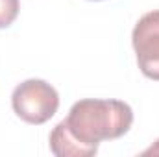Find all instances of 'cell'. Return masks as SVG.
Segmentation results:
<instances>
[{"label": "cell", "mask_w": 159, "mask_h": 157, "mask_svg": "<svg viewBox=\"0 0 159 157\" xmlns=\"http://www.w3.org/2000/svg\"><path fill=\"white\" fill-rule=\"evenodd\" d=\"M133 124V111L122 100L85 98L50 133V150L57 157H91L102 141L120 139Z\"/></svg>", "instance_id": "1"}, {"label": "cell", "mask_w": 159, "mask_h": 157, "mask_svg": "<svg viewBox=\"0 0 159 157\" xmlns=\"http://www.w3.org/2000/svg\"><path fill=\"white\" fill-rule=\"evenodd\" d=\"M11 105L20 120L39 126L56 115L59 107V94L44 79H26L15 87Z\"/></svg>", "instance_id": "2"}, {"label": "cell", "mask_w": 159, "mask_h": 157, "mask_svg": "<svg viewBox=\"0 0 159 157\" xmlns=\"http://www.w3.org/2000/svg\"><path fill=\"white\" fill-rule=\"evenodd\" d=\"M133 50L141 72L159 81V9L143 15L131 34Z\"/></svg>", "instance_id": "3"}, {"label": "cell", "mask_w": 159, "mask_h": 157, "mask_svg": "<svg viewBox=\"0 0 159 157\" xmlns=\"http://www.w3.org/2000/svg\"><path fill=\"white\" fill-rule=\"evenodd\" d=\"M19 9H20L19 0H0V30L11 26L15 22Z\"/></svg>", "instance_id": "4"}, {"label": "cell", "mask_w": 159, "mask_h": 157, "mask_svg": "<svg viewBox=\"0 0 159 157\" xmlns=\"http://www.w3.org/2000/svg\"><path fill=\"white\" fill-rule=\"evenodd\" d=\"M143 155H159V139L150 146V148H146V150L143 152Z\"/></svg>", "instance_id": "5"}, {"label": "cell", "mask_w": 159, "mask_h": 157, "mask_svg": "<svg viewBox=\"0 0 159 157\" xmlns=\"http://www.w3.org/2000/svg\"><path fill=\"white\" fill-rule=\"evenodd\" d=\"M93 2H100V0H93Z\"/></svg>", "instance_id": "6"}]
</instances>
